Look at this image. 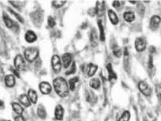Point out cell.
Returning <instances> with one entry per match:
<instances>
[{
	"label": "cell",
	"instance_id": "obj_13",
	"mask_svg": "<svg viewBox=\"0 0 161 121\" xmlns=\"http://www.w3.org/2000/svg\"><path fill=\"white\" fill-rule=\"evenodd\" d=\"M106 70L108 72V79L109 81H112L113 80H116L117 78L116 74L115 73L114 70L112 69V64H108L106 66Z\"/></svg>",
	"mask_w": 161,
	"mask_h": 121
},
{
	"label": "cell",
	"instance_id": "obj_16",
	"mask_svg": "<svg viewBox=\"0 0 161 121\" xmlns=\"http://www.w3.org/2000/svg\"><path fill=\"white\" fill-rule=\"evenodd\" d=\"M90 42L91 43V45L94 47H95L98 45V35H97V31L95 29H93L91 32Z\"/></svg>",
	"mask_w": 161,
	"mask_h": 121
},
{
	"label": "cell",
	"instance_id": "obj_39",
	"mask_svg": "<svg viewBox=\"0 0 161 121\" xmlns=\"http://www.w3.org/2000/svg\"><path fill=\"white\" fill-rule=\"evenodd\" d=\"M89 15H91L92 17H94V15H96L95 8L90 9L89 11Z\"/></svg>",
	"mask_w": 161,
	"mask_h": 121
},
{
	"label": "cell",
	"instance_id": "obj_17",
	"mask_svg": "<svg viewBox=\"0 0 161 121\" xmlns=\"http://www.w3.org/2000/svg\"><path fill=\"white\" fill-rule=\"evenodd\" d=\"M108 13V17L110 20V22L112 23L113 25H117L118 23L119 19L116 13L112 9H109Z\"/></svg>",
	"mask_w": 161,
	"mask_h": 121
},
{
	"label": "cell",
	"instance_id": "obj_10",
	"mask_svg": "<svg viewBox=\"0 0 161 121\" xmlns=\"http://www.w3.org/2000/svg\"><path fill=\"white\" fill-rule=\"evenodd\" d=\"M161 19L158 15H154L151 17L150 21V28L151 30H155L159 26L161 23Z\"/></svg>",
	"mask_w": 161,
	"mask_h": 121
},
{
	"label": "cell",
	"instance_id": "obj_29",
	"mask_svg": "<svg viewBox=\"0 0 161 121\" xmlns=\"http://www.w3.org/2000/svg\"><path fill=\"white\" fill-rule=\"evenodd\" d=\"M131 119V113L128 111H125L122 113L118 121H129Z\"/></svg>",
	"mask_w": 161,
	"mask_h": 121
},
{
	"label": "cell",
	"instance_id": "obj_43",
	"mask_svg": "<svg viewBox=\"0 0 161 121\" xmlns=\"http://www.w3.org/2000/svg\"><path fill=\"white\" fill-rule=\"evenodd\" d=\"M6 121V120H2V121Z\"/></svg>",
	"mask_w": 161,
	"mask_h": 121
},
{
	"label": "cell",
	"instance_id": "obj_42",
	"mask_svg": "<svg viewBox=\"0 0 161 121\" xmlns=\"http://www.w3.org/2000/svg\"><path fill=\"white\" fill-rule=\"evenodd\" d=\"M4 105V103L2 101L0 100V107H2Z\"/></svg>",
	"mask_w": 161,
	"mask_h": 121
},
{
	"label": "cell",
	"instance_id": "obj_32",
	"mask_svg": "<svg viewBox=\"0 0 161 121\" xmlns=\"http://www.w3.org/2000/svg\"><path fill=\"white\" fill-rule=\"evenodd\" d=\"M76 71V65L75 62H74L72 64L71 68L65 72V75L67 76H68V75L74 74L75 73Z\"/></svg>",
	"mask_w": 161,
	"mask_h": 121
},
{
	"label": "cell",
	"instance_id": "obj_22",
	"mask_svg": "<svg viewBox=\"0 0 161 121\" xmlns=\"http://www.w3.org/2000/svg\"><path fill=\"white\" fill-rule=\"evenodd\" d=\"M98 28L99 29V33H100V40L101 41H104L105 39V35L104 32V29L103 26L102 25V21L101 20H98L97 21Z\"/></svg>",
	"mask_w": 161,
	"mask_h": 121
},
{
	"label": "cell",
	"instance_id": "obj_20",
	"mask_svg": "<svg viewBox=\"0 0 161 121\" xmlns=\"http://www.w3.org/2000/svg\"><path fill=\"white\" fill-rule=\"evenodd\" d=\"M5 83L8 87H12L14 86L15 80L14 76L12 75H8L5 78Z\"/></svg>",
	"mask_w": 161,
	"mask_h": 121
},
{
	"label": "cell",
	"instance_id": "obj_28",
	"mask_svg": "<svg viewBox=\"0 0 161 121\" xmlns=\"http://www.w3.org/2000/svg\"><path fill=\"white\" fill-rule=\"evenodd\" d=\"M3 21L5 23V24L8 28H10L13 26V24H14L13 22L11 20V19H10V17H8V15L6 14H4L3 16Z\"/></svg>",
	"mask_w": 161,
	"mask_h": 121
},
{
	"label": "cell",
	"instance_id": "obj_33",
	"mask_svg": "<svg viewBox=\"0 0 161 121\" xmlns=\"http://www.w3.org/2000/svg\"><path fill=\"white\" fill-rule=\"evenodd\" d=\"M8 9H9V11H10V13H11L12 15H14V17H15L16 19H18V21L20 22V23H23L24 22V19H23L22 17L20 16V15H18V13H15V11H14L11 8H8Z\"/></svg>",
	"mask_w": 161,
	"mask_h": 121
},
{
	"label": "cell",
	"instance_id": "obj_23",
	"mask_svg": "<svg viewBox=\"0 0 161 121\" xmlns=\"http://www.w3.org/2000/svg\"><path fill=\"white\" fill-rule=\"evenodd\" d=\"M12 107L13 110L15 113L18 115H22L24 109L19 103L16 102L13 103Z\"/></svg>",
	"mask_w": 161,
	"mask_h": 121
},
{
	"label": "cell",
	"instance_id": "obj_4",
	"mask_svg": "<svg viewBox=\"0 0 161 121\" xmlns=\"http://www.w3.org/2000/svg\"><path fill=\"white\" fill-rule=\"evenodd\" d=\"M14 66L18 71H22L26 67V63L23 57L20 55L16 56L14 61Z\"/></svg>",
	"mask_w": 161,
	"mask_h": 121
},
{
	"label": "cell",
	"instance_id": "obj_24",
	"mask_svg": "<svg viewBox=\"0 0 161 121\" xmlns=\"http://www.w3.org/2000/svg\"><path fill=\"white\" fill-rule=\"evenodd\" d=\"M90 86L93 89L98 90L101 86V82L98 78H94L90 80L89 82Z\"/></svg>",
	"mask_w": 161,
	"mask_h": 121
},
{
	"label": "cell",
	"instance_id": "obj_35",
	"mask_svg": "<svg viewBox=\"0 0 161 121\" xmlns=\"http://www.w3.org/2000/svg\"><path fill=\"white\" fill-rule=\"evenodd\" d=\"M155 92L157 98L160 100H161V85L157 84L155 87Z\"/></svg>",
	"mask_w": 161,
	"mask_h": 121
},
{
	"label": "cell",
	"instance_id": "obj_18",
	"mask_svg": "<svg viewBox=\"0 0 161 121\" xmlns=\"http://www.w3.org/2000/svg\"><path fill=\"white\" fill-rule=\"evenodd\" d=\"M37 113L39 118L41 119L45 120L47 118V111L42 104H39L37 107Z\"/></svg>",
	"mask_w": 161,
	"mask_h": 121
},
{
	"label": "cell",
	"instance_id": "obj_6",
	"mask_svg": "<svg viewBox=\"0 0 161 121\" xmlns=\"http://www.w3.org/2000/svg\"><path fill=\"white\" fill-rule=\"evenodd\" d=\"M138 87L139 90L145 96H149L151 94V88L144 81H141L139 83Z\"/></svg>",
	"mask_w": 161,
	"mask_h": 121
},
{
	"label": "cell",
	"instance_id": "obj_34",
	"mask_svg": "<svg viewBox=\"0 0 161 121\" xmlns=\"http://www.w3.org/2000/svg\"><path fill=\"white\" fill-rule=\"evenodd\" d=\"M48 25L49 27L51 28H53L56 25V22L54 19H53V17L49 16L48 17Z\"/></svg>",
	"mask_w": 161,
	"mask_h": 121
},
{
	"label": "cell",
	"instance_id": "obj_27",
	"mask_svg": "<svg viewBox=\"0 0 161 121\" xmlns=\"http://www.w3.org/2000/svg\"><path fill=\"white\" fill-rule=\"evenodd\" d=\"M79 81V78L78 77H75L71 78L69 81V89L71 91H74L75 89L76 83H77Z\"/></svg>",
	"mask_w": 161,
	"mask_h": 121
},
{
	"label": "cell",
	"instance_id": "obj_19",
	"mask_svg": "<svg viewBox=\"0 0 161 121\" xmlns=\"http://www.w3.org/2000/svg\"><path fill=\"white\" fill-rule=\"evenodd\" d=\"M19 101L20 103L26 107L30 106L31 104V102L28 96L26 94H21L19 97Z\"/></svg>",
	"mask_w": 161,
	"mask_h": 121
},
{
	"label": "cell",
	"instance_id": "obj_12",
	"mask_svg": "<svg viewBox=\"0 0 161 121\" xmlns=\"http://www.w3.org/2000/svg\"><path fill=\"white\" fill-rule=\"evenodd\" d=\"M86 101L90 103H95L97 101V97L94 92L91 90H88L86 92Z\"/></svg>",
	"mask_w": 161,
	"mask_h": 121
},
{
	"label": "cell",
	"instance_id": "obj_2",
	"mask_svg": "<svg viewBox=\"0 0 161 121\" xmlns=\"http://www.w3.org/2000/svg\"><path fill=\"white\" fill-rule=\"evenodd\" d=\"M39 50L36 48H28L25 50V57L29 62H33L37 59L39 56Z\"/></svg>",
	"mask_w": 161,
	"mask_h": 121
},
{
	"label": "cell",
	"instance_id": "obj_11",
	"mask_svg": "<svg viewBox=\"0 0 161 121\" xmlns=\"http://www.w3.org/2000/svg\"><path fill=\"white\" fill-rule=\"evenodd\" d=\"M72 60V56L69 53H66L63 54L62 56V62L63 66L65 69L69 68L70 65L71 64Z\"/></svg>",
	"mask_w": 161,
	"mask_h": 121
},
{
	"label": "cell",
	"instance_id": "obj_41",
	"mask_svg": "<svg viewBox=\"0 0 161 121\" xmlns=\"http://www.w3.org/2000/svg\"><path fill=\"white\" fill-rule=\"evenodd\" d=\"M12 71H13V74H14V75H15L17 77L20 78V74H19V73L18 72V71H17L16 69H15H15H13V70H12Z\"/></svg>",
	"mask_w": 161,
	"mask_h": 121
},
{
	"label": "cell",
	"instance_id": "obj_25",
	"mask_svg": "<svg viewBox=\"0 0 161 121\" xmlns=\"http://www.w3.org/2000/svg\"><path fill=\"white\" fill-rule=\"evenodd\" d=\"M123 17H124L125 21H127V22L131 23L135 20V14H134V13L131 11L126 12L123 15Z\"/></svg>",
	"mask_w": 161,
	"mask_h": 121
},
{
	"label": "cell",
	"instance_id": "obj_40",
	"mask_svg": "<svg viewBox=\"0 0 161 121\" xmlns=\"http://www.w3.org/2000/svg\"><path fill=\"white\" fill-rule=\"evenodd\" d=\"M149 51L151 53H153L155 52V47H154L153 46H150L149 48Z\"/></svg>",
	"mask_w": 161,
	"mask_h": 121
},
{
	"label": "cell",
	"instance_id": "obj_1",
	"mask_svg": "<svg viewBox=\"0 0 161 121\" xmlns=\"http://www.w3.org/2000/svg\"><path fill=\"white\" fill-rule=\"evenodd\" d=\"M53 85L55 92L58 96L65 98L69 94V87L66 80L61 77L55 78L53 81Z\"/></svg>",
	"mask_w": 161,
	"mask_h": 121
},
{
	"label": "cell",
	"instance_id": "obj_30",
	"mask_svg": "<svg viewBox=\"0 0 161 121\" xmlns=\"http://www.w3.org/2000/svg\"><path fill=\"white\" fill-rule=\"evenodd\" d=\"M67 2V1H53L52 2V5L55 8H59L60 7L63 6Z\"/></svg>",
	"mask_w": 161,
	"mask_h": 121
},
{
	"label": "cell",
	"instance_id": "obj_21",
	"mask_svg": "<svg viewBox=\"0 0 161 121\" xmlns=\"http://www.w3.org/2000/svg\"><path fill=\"white\" fill-rule=\"evenodd\" d=\"M28 96L31 102L33 104H36L37 101L38 96L36 91L32 89L29 90L28 92Z\"/></svg>",
	"mask_w": 161,
	"mask_h": 121
},
{
	"label": "cell",
	"instance_id": "obj_7",
	"mask_svg": "<svg viewBox=\"0 0 161 121\" xmlns=\"http://www.w3.org/2000/svg\"><path fill=\"white\" fill-rule=\"evenodd\" d=\"M135 45L136 49L138 51L142 52L144 51L146 49V43L143 38L141 37H138L135 41Z\"/></svg>",
	"mask_w": 161,
	"mask_h": 121
},
{
	"label": "cell",
	"instance_id": "obj_38",
	"mask_svg": "<svg viewBox=\"0 0 161 121\" xmlns=\"http://www.w3.org/2000/svg\"><path fill=\"white\" fill-rule=\"evenodd\" d=\"M153 57H151V56H149V61H148V67L150 69H152V68H153Z\"/></svg>",
	"mask_w": 161,
	"mask_h": 121
},
{
	"label": "cell",
	"instance_id": "obj_15",
	"mask_svg": "<svg viewBox=\"0 0 161 121\" xmlns=\"http://www.w3.org/2000/svg\"><path fill=\"white\" fill-rule=\"evenodd\" d=\"M97 70H98V66H96L92 63L89 64L86 66V72H87L88 77H93L95 74Z\"/></svg>",
	"mask_w": 161,
	"mask_h": 121
},
{
	"label": "cell",
	"instance_id": "obj_9",
	"mask_svg": "<svg viewBox=\"0 0 161 121\" xmlns=\"http://www.w3.org/2000/svg\"><path fill=\"white\" fill-rule=\"evenodd\" d=\"M39 90L44 94H48L52 91V87L50 84L47 82H41L39 84Z\"/></svg>",
	"mask_w": 161,
	"mask_h": 121
},
{
	"label": "cell",
	"instance_id": "obj_3",
	"mask_svg": "<svg viewBox=\"0 0 161 121\" xmlns=\"http://www.w3.org/2000/svg\"><path fill=\"white\" fill-rule=\"evenodd\" d=\"M51 64L53 71L55 73H58L61 69V62L60 59L57 55H54L51 59Z\"/></svg>",
	"mask_w": 161,
	"mask_h": 121
},
{
	"label": "cell",
	"instance_id": "obj_36",
	"mask_svg": "<svg viewBox=\"0 0 161 121\" xmlns=\"http://www.w3.org/2000/svg\"><path fill=\"white\" fill-rule=\"evenodd\" d=\"M15 121H26L24 117L22 115H18L17 116L14 118Z\"/></svg>",
	"mask_w": 161,
	"mask_h": 121
},
{
	"label": "cell",
	"instance_id": "obj_8",
	"mask_svg": "<svg viewBox=\"0 0 161 121\" xmlns=\"http://www.w3.org/2000/svg\"><path fill=\"white\" fill-rule=\"evenodd\" d=\"M64 115V109L61 105H57L54 111L55 118L57 121H63Z\"/></svg>",
	"mask_w": 161,
	"mask_h": 121
},
{
	"label": "cell",
	"instance_id": "obj_37",
	"mask_svg": "<svg viewBox=\"0 0 161 121\" xmlns=\"http://www.w3.org/2000/svg\"><path fill=\"white\" fill-rule=\"evenodd\" d=\"M112 6L114 8H118L120 6V3L118 1H115L112 3Z\"/></svg>",
	"mask_w": 161,
	"mask_h": 121
},
{
	"label": "cell",
	"instance_id": "obj_5",
	"mask_svg": "<svg viewBox=\"0 0 161 121\" xmlns=\"http://www.w3.org/2000/svg\"><path fill=\"white\" fill-rule=\"evenodd\" d=\"M105 9V1H97L96 7L95 8L96 15L98 17H101L104 15Z\"/></svg>",
	"mask_w": 161,
	"mask_h": 121
},
{
	"label": "cell",
	"instance_id": "obj_14",
	"mask_svg": "<svg viewBox=\"0 0 161 121\" xmlns=\"http://www.w3.org/2000/svg\"><path fill=\"white\" fill-rule=\"evenodd\" d=\"M25 38L27 42L28 43H32L37 41V36L33 31L28 30L25 34Z\"/></svg>",
	"mask_w": 161,
	"mask_h": 121
},
{
	"label": "cell",
	"instance_id": "obj_26",
	"mask_svg": "<svg viewBox=\"0 0 161 121\" xmlns=\"http://www.w3.org/2000/svg\"><path fill=\"white\" fill-rule=\"evenodd\" d=\"M112 51L113 54L116 57H121V56L122 55V51L120 48L117 44H114L112 45Z\"/></svg>",
	"mask_w": 161,
	"mask_h": 121
},
{
	"label": "cell",
	"instance_id": "obj_31",
	"mask_svg": "<svg viewBox=\"0 0 161 121\" xmlns=\"http://www.w3.org/2000/svg\"><path fill=\"white\" fill-rule=\"evenodd\" d=\"M137 9L139 15H143L145 13V7L141 2H138L137 4Z\"/></svg>",
	"mask_w": 161,
	"mask_h": 121
}]
</instances>
